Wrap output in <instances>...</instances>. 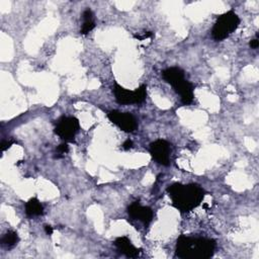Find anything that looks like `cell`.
Instances as JSON below:
<instances>
[{
	"instance_id": "cell-1",
	"label": "cell",
	"mask_w": 259,
	"mask_h": 259,
	"mask_svg": "<svg viewBox=\"0 0 259 259\" xmlns=\"http://www.w3.org/2000/svg\"><path fill=\"white\" fill-rule=\"evenodd\" d=\"M167 192L175 208L181 212H188L197 207L204 198V189L196 184L173 183L167 187Z\"/></svg>"
},
{
	"instance_id": "cell-2",
	"label": "cell",
	"mask_w": 259,
	"mask_h": 259,
	"mask_svg": "<svg viewBox=\"0 0 259 259\" xmlns=\"http://www.w3.org/2000/svg\"><path fill=\"white\" fill-rule=\"evenodd\" d=\"M215 250V241L203 237L180 235L176 242L175 255L182 259H208Z\"/></svg>"
},
{
	"instance_id": "cell-3",
	"label": "cell",
	"mask_w": 259,
	"mask_h": 259,
	"mask_svg": "<svg viewBox=\"0 0 259 259\" xmlns=\"http://www.w3.org/2000/svg\"><path fill=\"white\" fill-rule=\"evenodd\" d=\"M239 24V16L233 10L227 11L217 18L211 29V35L214 40L221 41L234 32L238 28Z\"/></svg>"
},
{
	"instance_id": "cell-4",
	"label": "cell",
	"mask_w": 259,
	"mask_h": 259,
	"mask_svg": "<svg viewBox=\"0 0 259 259\" xmlns=\"http://www.w3.org/2000/svg\"><path fill=\"white\" fill-rule=\"evenodd\" d=\"M112 91H113L115 100L119 104H140L145 101L147 96L146 85H141L139 88L132 91L115 83Z\"/></svg>"
},
{
	"instance_id": "cell-5",
	"label": "cell",
	"mask_w": 259,
	"mask_h": 259,
	"mask_svg": "<svg viewBox=\"0 0 259 259\" xmlns=\"http://www.w3.org/2000/svg\"><path fill=\"white\" fill-rule=\"evenodd\" d=\"M80 130V123L75 116L63 115L56 121L55 134L65 142H74L76 134Z\"/></svg>"
},
{
	"instance_id": "cell-6",
	"label": "cell",
	"mask_w": 259,
	"mask_h": 259,
	"mask_svg": "<svg viewBox=\"0 0 259 259\" xmlns=\"http://www.w3.org/2000/svg\"><path fill=\"white\" fill-rule=\"evenodd\" d=\"M107 117L112 123L116 124L121 131L125 133H133L139 126L136 117L130 112L111 110L107 113Z\"/></svg>"
},
{
	"instance_id": "cell-7",
	"label": "cell",
	"mask_w": 259,
	"mask_h": 259,
	"mask_svg": "<svg viewBox=\"0 0 259 259\" xmlns=\"http://www.w3.org/2000/svg\"><path fill=\"white\" fill-rule=\"evenodd\" d=\"M150 154L160 165L168 166L170 163L171 145L162 139H158L150 144Z\"/></svg>"
},
{
	"instance_id": "cell-8",
	"label": "cell",
	"mask_w": 259,
	"mask_h": 259,
	"mask_svg": "<svg viewBox=\"0 0 259 259\" xmlns=\"http://www.w3.org/2000/svg\"><path fill=\"white\" fill-rule=\"evenodd\" d=\"M127 213L132 219L139 220L145 225H149L154 217V212L151 207L143 206L139 201H134L127 207Z\"/></svg>"
},
{
	"instance_id": "cell-9",
	"label": "cell",
	"mask_w": 259,
	"mask_h": 259,
	"mask_svg": "<svg viewBox=\"0 0 259 259\" xmlns=\"http://www.w3.org/2000/svg\"><path fill=\"white\" fill-rule=\"evenodd\" d=\"M114 246L117 248V250L123 254L124 256L128 257V258H136L140 255L142 249H138L137 247H135L131 240L125 237V236H122V237H118L114 240Z\"/></svg>"
},
{
	"instance_id": "cell-10",
	"label": "cell",
	"mask_w": 259,
	"mask_h": 259,
	"mask_svg": "<svg viewBox=\"0 0 259 259\" xmlns=\"http://www.w3.org/2000/svg\"><path fill=\"white\" fill-rule=\"evenodd\" d=\"M162 77L173 88L177 84H179L180 82L185 80L184 71L179 67H169V68L163 70L162 71Z\"/></svg>"
},
{
	"instance_id": "cell-11",
	"label": "cell",
	"mask_w": 259,
	"mask_h": 259,
	"mask_svg": "<svg viewBox=\"0 0 259 259\" xmlns=\"http://www.w3.org/2000/svg\"><path fill=\"white\" fill-rule=\"evenodd\" d=\"M174 90L176 91V93H178L180 95V99H181L182 104L188 105L193 101V97H194V95H193V86L186 79L183 80L182 82H180L179 84H177L174 87Z\"/></svg>"
},
{
	"instance_id": "cell-12",
	"label": "cell",
	"mask_w": 259,
	"mask_h": 259,
	"mask_svg": "<svg viewBox=\"0 0 259 259\" xmlns=\"http://www.w3.org/2000/svg\"><path fill=\"white\" fill-rule=\"evenodd\" d=\"M25 213L28 217H38L44 213V206L36 197L30 198L25 203Z\"/></svg>"
},
{
	"instance_id": "cell-13",
	"label": "cell",
	"mask_w": 259,
	"mask_h": 259,
	"mask_svg": "<svg viewBox=\"0 0 259 259\" xmlns=\"http://www.w3.org/2000/svg\"><path fill=\"white\" fill-rule=\"evenodd\" d=\"M93 12L91 9L87 8L83 11L82 13V19H83V24L80 29L81 34H87L89 33L94 27H95V21L93 17Z\"/></svg>"
},
{
	"instance_id": "cell-14",
	"label": "cell",
	"mask_w": 259,
	"mask_h": 259,
	"mask_svg": "<svg viewBox=\"0 0 259 259\" xmlns=\"http://www.w3.org/2000/svg\"><path fill=\"white\" fill-rule=\"evenodd\" d=\"M19 241V237L16 232L14 231H8L4 234V236L1 239V244L7 248H11L15 246Z\"/></svg>"
},
{
	"instance_id": "cell-15",
	"label": "cell",
	"mask_w": 259,
	"mask_h": 259,
	"mask_svg": "<svg viewBox=\"0 0 259 259\" xmlns=\"http://www.w3.org/2000/svg\"><path fill=\"white\" fill-rule=\"evenodd\" d=\"M69 151V146L67 145V143H63L61 145H59L57 148H56V155H55V158H61L63 157L65 154H67Z\"/></svg>"
},
{
	"instance_id": "cell-16",
	"label": "cell",
	"mask_w": 259,
	"mask_h": 259,
	"mask_svg": "<svg viewBox=\"0 0 259 259\" xmlns=\"http://www.w3.org/2000/svg\"><path fill=\"white\" fill-rule=\"evenodd\" d=\"M152 36H153V32H152V31H146V32H145L144 34H142V35L137 34V33L134 34V37L137 38V39H140V40H143V39H145V38H149V37H152Z\"/></svg>"
},
{
	"instance_id": "cell-17",
	"label": "cell",
	"mask_w": 259,
	"mask_h": 259,
	"mask_svg": "<svg viewBox=\"0 0 259 259\" xmlns=\"http://www.w3.org/2000/svg\"><path fill=\"white\" fill-rule=\"evenodd\" d=\"M13 144V141L12 140H9V141H2V143H1V151L3 152V151H5V150H7L8 148H10L11 147V145Z\"/></svg>"
},
{
	"instance_id": "cell-18",
	"label": "cell",
	"mask_w": 259,
	"mask_h": 259,
	"mask_svg": "<svg viewBox=\"0 0 259 259\" xmlns=\"http://www.w3.org/2000/svg\"><path fill=\"white\" fill-rule=\"evenodd\" d=\"M131 148H133V141L127 139L124 141V143L122 144V149L123 150H130Z\"/></svg>"
},
{
	"instance_id": "cell-19",
	"label": "cell",
	"mask_w": 259,
	"mask_h": 259,
	"mask_svg": "<svg viewBox=\"0 0 259 259\" xmlns=\"http://www.w3.org/2000/svg\"><path fill=\"white\" fill-rule=\"evenodd\" d=\"M249 46H250L251 49H257L258 46H259V40H258V38L256 37V38H254V39H251V40L249 41Z\"/></svg>"
},
{
	"instance_id": "cell-20",
	"label": "cell",
	"mask_w": 259,
	"mask_h": 259,
	"mask_svg": "<svg viewBox=\"0 0 259 259\" xmlns=\"http://www.w3.org/2000/svg\"><path fill=\"white\" fill-rule=\"evenodd\" d=\"M44 228H45V232H46L47 235H52V234H53L54 229H53L52 226H50V225H45Z\"/></svg>"
}]
</instances>
